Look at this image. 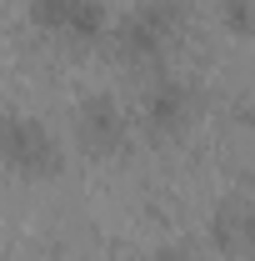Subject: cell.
I'll list each match as a JSON object with an SVG mask.
<instances>
[{"label":"cell","mask_w":255,"mask_h":261,"mask_svg":"<svg viewBox=\"0 0 255 261\" xmlns=\"http://www.w3.org/2000/svg\"><path fill=\"white\" fill-rule=\"evenodd\" d=\"M75 141L85 156H120L130 146V111L105 91L85 96L75 106Z\"/></svg>","instance_id":"cell-3"},{"label":"cell","mask_w":255,"mask_h":261,"mask_svg":"<svg viewBox=\"0 0 255 261\" xmlns=\"http://www.w3.org/2000/svg\"><path fill=\"white\" fill-rule=\"evenodd\" d=\"M175 31H180V0H140L135 10H125L115 20L110 40H115L120 61L145 65V61L165 56V45L175 40Z\"/></svg>","instance_id":"cell-1"},{"label":"cell","mask_w":255,"mask_h":261,"mask_svg":"<svg viewBox=\"0 0 255 261\" xmlns=\"http://www.w3.org/2000/svg\"><path fill=\"white\" fill-rule=\"evenodd\" d=\"M30 20L70 45H95L110 25L100 0H30Z\"/></svg>","instance_id":"cell-4"},{"label":"cell","mask_w":255,"mask_h":261,"mask_svg":"<svg viewBox=\"0 0 255 261\" xmlns=\"http://www.w3.org/2000/svg\"><path fill=\"white\" fill-rule=\"evenodd\" d=\"M210 246L220 256H245L255 246V206L250 196H225L210 216Z\"/></svg>","instance_id":"cell-6"},{"label":"cell","mask_w":255,"mask_h":261,"mask_svg":"<svg viewBox=\"0 0 255 261\" xmlns=\"http://www.w3.org/2000/svg\"><path fill=\"white\" fill-rule=\"evenodd\" d=\"M150 261H205V256H200L195 246H185V241H170V246H160Z\"/></svg>","instance_id":"cell-8"},{"label":"cell","mask_w":255,"mask_h":261,"mask_svg":"<svg viewBox=\"0 0 255 261\" xmlns=\"http://www.w3.org/2000/svg\"><path fill=\"white\" fill-rule=\"evenodd\" d=\"M0 161L25 181H45L60 171V141L35 116H0Z\"/></svg>","instance_id":"cell-2"},{"label":"cell","mask_w":255,"mask_h":261,"mask_svg":"<svg viewBox=\"0 0 255 261\" xmlns=\"http://www.w3.org/2000/svg\"><path fill=\"white\" fill-rule=\"evenodd\" d=\"M195 116V91L185 86V81H155L150 91H145V100H140V121H145V130L150 136H160V141H170V136H180V130L190 126Z\"/></svg>","instance_id":"cell-5"},{"label":"cell","mask_w":255,"mask_h":261,"mask_svg":"<svg viewBox=\"0 0 255 261\" xmlns=\"http://www.w3.org/2000/svg\"><path fill=\"white\" fill-rule=\"evenodd\" d=\"M220 25L235 35V40H245V35L255 31V5L250 0H220Z\"/></svg>","instance_id":"cell-7"}]
</instances>
